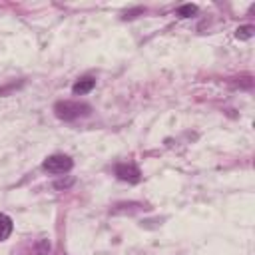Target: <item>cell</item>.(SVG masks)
<instances>
[{"instance_id":"3957f363","label":"cell","mask_w":255,"mask_h":255,"mask_svg":"<svg viewBox=\"0 0 255 255\" xmlns=\"http://www.w3.org/2000/svg\"><path fill=\"white\" fill-rule=\"evenodd\" d=\"M114 174L118 180L128 182V184H140V180H142V172L136 163H116Z\"/></svg>"},{"instance_id":"5b68a950","label":"cell","mask_w":255,"mask_h":255,"mask_svg":"<svg viewBox=\"0 0 255 255\" xmlns=\"http://www.w3.org/2000/svg\"><path fill=\"white\" fill-rule=\"evenodd\" d=\"M12 229H14L12 219H10L6 213H0V241L8 239V237H10V233H12Z\"/></svg>"},{"instance_id":"52a82bcc","label":"cell","mask_w":255,"mask_h":255,"mask_svg":"<svg viewBox=\"0 0 255 255\" xmlns=\"http://www.w3.org/2000/svg\"><path fill=\"white\" fill-rule=\"evenodd\" d=\"M235 36L239 40H249L253 36V26H239L237 32H235Z\"/></svg>"},{"instance_id":"277c9868","label":"cell","mask_w":255,"mask_h":255,"mask_svg":"<svg viewBox=\"0 0 255 255\" xmlns=\"http://www.w3.org/2000/svg\"><path fill=\"white\" fill-rule=\"evenodd\" d=\"M96 88V80L94 78H82V80H78L74 86H72V92L76 94V96H84V94H88V92H92Z\"/></svg>"},{"instance_id":"6da1fadb","label":"cell","mask_w":255,"mask_h":255,"mask_svg":"<svg viewBox=\"0 0 255 255\" xmlns=\"http://www.w3.org/2000/svg\"><path fill=\"white\" fill-rule=\"evenodd\" d=\"M54 112H56V116H58L60 120L72 122V120H78V118L90 116L92 106H90V104H84V102H70V100H64V102H56V104H54Z\"/></svg>"},{"instance_id":"ba28073f","label":"cell","mask_w":255,"mask_h":255,"mask_svg":"<svg viewBox=\"0 0 255 255\" xmlns=\"http://www.w3.org/2000/svg\"><path fill=\"white\" fill-rule=\"evenodd\" d=\"M140 12H144V8H136V10H130V12H126V14H124V18H126V20H128V18H134V16H136V14H140Z\"/></svg>"},{"instance_id":"7a4b0ae2","label":"cell","mask_w":255,"mask_h":255,"mask_svg":"<svg viewBox=\"0 0 255 255\" xmlns=\"http://www.w3.org/2000/svg\"><path fill=\"white\" fill-rule=\"evenodd\" d=\"M42 167L46 169L48 174H68L70 169L74 167V161L70 155H64V153H54V155H48L42 163Z\"/></svg>"},{"instance_id":"8992f818","label":"cell","mask_w":255,"mask_h":255,"mask_svg":"<svg viewBox=\"0 0 255 255\" xmlns=\"http://www.w3.org/2000/svg\"><path fill=\"white\" fill-rule=\"evenodd\" d=\"M196 12H198L196 4H184V6L178 8V16H182V18H192Z\"/></svg>"}]
</instances>
